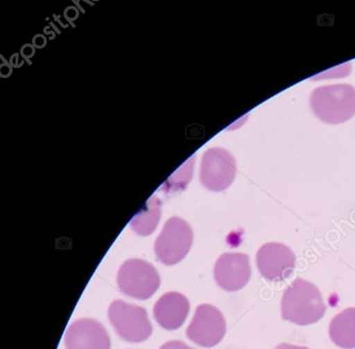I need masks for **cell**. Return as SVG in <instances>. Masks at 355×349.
Here are the masks:
<instances>
[{"instance_id": "6da1fadb", "label": "cell", "mask_w": 355, "mask_h": 349, "mask_svg": "<svg viewBox=\"0 0 355 349\" xmlns=\"http://www.w3.org/2000/svg\"><path fill=\"white\" fill-rule=\"evenodd\" d=\"M326 312V305L319 289L297 278L284 291L282 299V319L298 325H309L319 321Z\"/></svg>"}, {"instance_id": "7a4b0ae2", "label": "cell", "mask_w": 355, "mask_h": 349, "mask_svg": "<svg viewBox=\"0 0 355 349\" xmlns=\"http://www.w3.org/2000/svg\"><path fill=\"white\" fill-rule=\"evenodd\" d=\"M313 114L327 124H340L355 114V89L349 84L324 85L311 96Z\"/></svg>"}, {"instance_id": "3957f363", "label": "cell", "mask_w": 355, "mask_h": 349, "mask_svg": "<svg viewBox=\"0 0 355 349\" xmlns=\"http://www.w3.org/2000/svg\"><path fill=\"white\" fill-rule=\"evenodd\" d=\"M121 292L137 299H148L159 287V274L148 262L130 259L124 262L117 276Z\"/></svg>"}, {"instance_id": "277c9868", "label": "cell", "mask_w": 355, "mask_h": 349, "mask_svg": "<svg viewBox=\"0 0 355 349\" xmlns=\"http://www.w3.org/2000/svg\"><path fill=\"white\" fill-rule=\"evenodd\" d=\"M192 243L193 232L188 222L171 217L155 240V255L165 265H174L186 257Z\"/></svg>"}, {"instance_id": "5b68a950", "label": "cell", "mask_w": 355, "mask_h": 349, "mask_svg": "<svg viewBox=\"0 0 355 349\" xmlns=\"http://www.w3.org/2000/svg\"><path fill=\"white\" fill-rule=\"evenodd\" d=\"M109 318L116 332L128 342H142L153 332L146 311L138 305L123 301H115L110 305Z\"/></svg>"}, {"instance_id": "8992f818", "label": "cell", "mask_w": 355, "mask_h": 349, "mask_svg": "<svg viewBox=\"0 0 355 349\" xmlns=\"http://www.w3.org/2000/svg\"><path fill=\"white\" fill-rule=\"evenodd\" d=\"M226 332V321L219 309L211 305L197 307L187 336L202 347H213L221 342Z\"/></svg>"}, {"instance_id": "52a82bcc", "label": "cell", "mask_w": 355, "mask_h": 349, "mask_svg": "<svg viewBox=\"0 0 355 349\" xmlns=\"http://www.w3.org/2000/svg\"><path fill=\"white\" fill-rule=\"evenodd\" d=\"M236 172V160L226 150L213 147L203 155L200 179L209 190L222 191L230 187Z\"/></svg>"}, {"instance_id": "ba28073f", "label": "cell", "mask_w": 355, "mask_h": 349, "mask_svg": "<svg viewBox=\"0 0 355 349\" xmlns=\"http://www.w3.org/2000/svg\"><path fill=\"white\" fill-rule=\"evenodd\" d=\"M296 257L290 247L279 242L263 244L257 253L259 274L270 282H282L293 274Z\"/></svg>"}, {"instance_id": "9c48e42d", "label": "cell", "mask_w": 355, "mask_h": 349, "mask_svg": "<svg viewBox=\"0 0 355 349\" xmlns=\"http://www.w3.org/2000/svg\"><path fill=\"white\" fill-rule=\"evenodd\" d=\"M214 276L224 290L234 292L244 288L251 276L248 256L241 253H224L216 262Z\"/></svg>"}, {"instance_id": "30bf717a", "label": "cell", "mask_w": 355, "mask_h": 349, "mask_svg": "<svg viewBox=\"0 0 355 349\" xmlns=\"http://www.w3.org/2000/svg\"><path fill=\"white\" fill-rule=\"evenodd\" d=\"M67 349H111V340L103 324L94 319L76 320L66 332Z\"/></svg>"}, {"instance_id": "8fae6325", "label": "cell", "mask_w": 355, "mask_h": 349, "mask_svg": "<svg viewBox=\"0 0 355 349\" xmlns=\"http://www.w3.org/2000/svg\"><path fill=\"white\" fill-rule=\"evenodd\" d=\"M190 311V303L184 295L168 292L155 303L153 315L157 323L168 330L180 328Z\"/></svg>"}, {"instance_id": "7c38bea8", "label": "cell", "mask_w": 355, "mask_h": 349, "mask_svg": "<svg viewBox=\"0 0 355 349\" xmlns=\"http://www.w3.org/2000/svg\"><path fill=\"white\" fill-rule=\"evenodd\" d=\"M329 336L340 348H355V307L344 310L331 320Z\"/></svg>"}, {"instance_id": "4fadbf2b", "label": "cell", "mask_w": 355, "mask_h": 349, "mask_svg": "<svg viewBox=\"0 0 355 349\" xmlns=\"http://www.w3.org/2000/svg\"><path fill=\"white\" fill-rule=\"evenodd\" d=\"M161 218V202L157 197L149 199L146 208L139 212L132 220V228L142 236L151 234L157 228Z\"/></svg>"}, {"instance_id": "5bb4252c", "label": "cell", "mask_w": 355, "mask_h": 349, "mask_svg": "<svg viewBox=\"0 0 355 349\" xmlns=\"http://www.w3.org/2000/svg\"><path fill=\"white\" fill-rule=\"evenodd\" d=\"M195 158H191L189 161L186 162L184 165L180 168L178 172L170 178L168 182H166L165 186L168 190H178V189L186 188L187 184L190 181L191 176L193 174V166H194Z\"/></svg>"}, {"instance_id": "9a60e30c", "label": "cell", "mask_w": 355, "mask_h": 349, "mask_svg": "<svg viewBox=\"0 0 355 349\" xmlns=\"http://www.w3.org/2000/svg\"><path fill=\"white\" fill-rule=\"evenodd\" d=\"M159 349H194L192 347L188 346L186 343L182 341H170V342L165 343L163 346Z\"/></svg>"}, {"instance_id": "2e32d148", "label": "cell", "mask_w": 355, "mask_h": 349, "mask_svg": "<svg viewBox=\"0 0 355 349\" xmlns=\"http://www.w3.org/2000/svg\"><path fill=\"white\" fill-rule=\"evenodd\" d=\"M274 349H309L307 347L296 346V345L288 344V343H282L277 345Z\"/></svg>"}]
</instances>
